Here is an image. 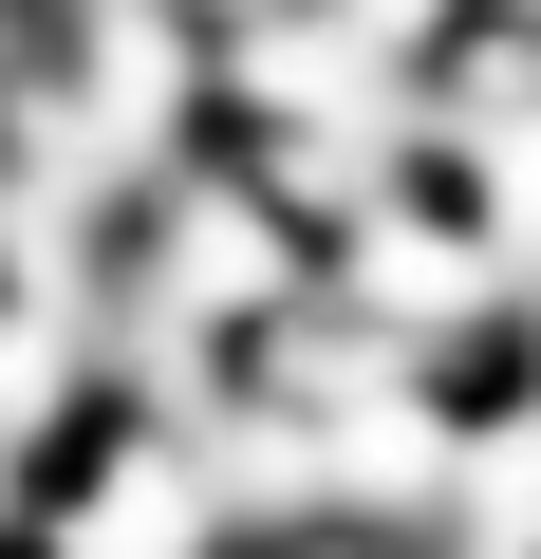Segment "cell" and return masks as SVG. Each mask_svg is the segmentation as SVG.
I'll list each match as a JSON object with an SVG mask.
<instances>
[{"instance_id":"cell-1","label":"cell","mask_w":541,"mask_h":559,"mask_svg":"<svg viewBox=\"0 0 541 559\" xmlns=\"http://www.w3.org/2000/svg\"><path fill=\"white\" fill-rule=\"evenodd\" d=\"M20 559H243V503H224L205 429L94 411V429L38 466V522H20Z\"/></svg>"},{"instance_id":"cell-2","label":"cell","mask_w":541,"mask_h":559,"mask_svg":"<svg viewBox=\"0 0 541 559\" xmlns=\"http://www.w3.org/2000/svg\"><path fill=\"white\" fill-rule=\"evenodd\" d=\"M243 559H430V540H392V522H281V540H243Z\"/></svg>"},{"instance_id":"cell-3","label":"cell","mask_w":541,"mask_h":559,"mask_svg":"<svg viewBox=\"0 0 541 559\" xmlns=\"http://www.w3.org/2000/svg\"><path fill=\"white\" fill-rule=\"evenodd\" d=\"M504 392H541V280H522V318H504Z\"/></svg>"},{"instance_id":"cell-4","label":"cell","mask_w":541,"mask_h":559,"mask_svg":"<svg viewBox=\"0 0 541 559\" xmlns=\"http://www.w3.org/2000/svg\"><path fill=\"white\" fill-rule=\"evenodd\" d=\"M20 522H38V485H20V429H0V559H20Z\"/></svg>"},{"instance_id":"cell-5","label":"cell","mask_w":541,"mask_h":559,"mask_svg":"<svg viewBox=\"0 0 541 559\" xmlns=\"http://www.w3.org/2000/svg\"><path fill=\"white\" fill-rule=\"evenodd\" d=\"M168 20H205V38H243V20H281V0H168Z\"/></svg>"}]
</instances>
